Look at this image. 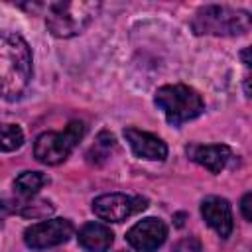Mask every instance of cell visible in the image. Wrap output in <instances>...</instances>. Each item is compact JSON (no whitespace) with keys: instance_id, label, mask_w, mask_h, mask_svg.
Returning <instances> with one entry per match:
<instances>
[{"instance_id":"9c48e42d","label":"cell","mask_w":252,"mask_h":252,"mask_svg":"<svg viewBox=\"0 0 252 252\" xmlns=\"http://www.w3.org/2000/svg\"><path fill=\"white\" fill-rule=\"evenodd\" d=\"M124 138L130 144L132 152L142 158V159H152V161H161L167 158V146L161 138L138 130V128H126L124 130Z\"/></svg>"},{"instance_id":"8fae6325","label":"cell","mask_w":252,"mask_h":252,"mask_svg":"<svg viewBox=\"0 0 252 252\" xmlns=\"http://www.w3.org/2000/svg\"><path fill=\"white\" fill-rule=\"evenodd\" d=\"M201 215L205 222L220 236L226 238L232 232V209L222 197H207L201 203Z\"/></svg>"},{"instance_id":"4fadbf2b","label":"cell","mask_w":252,"mask_h":252,"mask_svg":"<svg viewBox=\"0 0 252 252\" xmlns=\"http://www.w3.org/2000/svg\"><path fill=\"white\" fill-rule=\"evenodd\" d=\"M2 209L10 211V213H18L22 217H32V219H41L53 213V205L47 199H32V197H22L18 201H10L4 199L0 203Z\"/></svg>"},{"instance_id":"ac0fdd59","label":"cell","mask_w":252,"mask_h":252,"mask_svg":"<svg viewBox=\"0 0 252 252\" xmlns=\"http://www.w3.org/2000/svg\"><path fill=\"white\" fill-rule=\"evenodd\" d=\"M250 207H252V195L246 193L242 197V201H240V209H242V215H244L246 220H252V209Z\"/></svg>"},{"instance_id":"6da1fadb","label":"cell","mask_w":252,"mask_h":252,"mask_svg":"<svg viewBox=\"0 0 252 252\" xmlns=\"http://www.w3.org/2000/svg\"><path fill=\"white\" fill-rule=\"evenodd\" d=\"M32 81V51L14 32H0V98L16 100Z\"/></svg>"},{"instance_id":"3957f363","label":"cell","mask_w":252,"mask_h":252,"mask_svg":"<svg viewBox=\"0 0 252 252\" xmlns=\"http://www.w3.org/2000/svg\"><path fill=\"white\" fill-rule=\"evenodd\" d=\"M191 28L197 35H240L250 30V14L228 6H205L197 10Z\"/></svg>"},{"instance_id":"e0dca14e","label":"cell","mask_w":252,"mask_h":252,"mask_svg":"<svg viewBox=\"0 0 252 252\" xmlns=\"http://www.w3.org/2000/svg\"><path fill=\"white\" fill-rule=\"evenodd\" d=\"M173 252H201V242L195 236L183 238V240H179L175 244V250Z\"/></svg>"},{"instance_id":"7c38bea8","label":"cell","mask_w":252,"mask_h":252,"mask_svg":"<svg viewBox=\"0 0 252 252\" xmlns=\"http://www.w3.org/2000/svg\"><path fill=\"white\" fill-rule=\"evenodd\" d=\"M79 244L87 252H106L112 246L114 234L112 230L102 222H87L79 230Z\"/></svg>"},{"instance_id":"52a82bcc","label":"cell","mask_w":252,"mask_h":252,"mask_svg":"<svg viewBox=\"0 0 252 252\" xmlns=\"http://www.w3.org/2000/svg\"><path fill=\"white\" fill-rule=\"evenodd\" d=\"M148 201L142 197H132L124 193H108L100 195L93 201V213L108 222H122L138 211H144Z\"/></svg>"},{"instance_id":"277c9868","label":"cell","mask_w":252,"mask_h":252,"mask_svg":"<svg viewBox=\"0 0 252 252\" xmlns=\"http://www.w3.org/2000/svg\"><path fill=\"white\" fill-rule=\"evenodd\" d=\"M156 104L171 126H181L205 110L201 94L187 85H163L156 91Z\"/></svg>"},{"instance_id":"2e32d148","label":"cell","mask_w":252,"mask_h":252,"mask_svg":"<svg viewBox=\"0 0 252 252\" xmlns=\"http://www.w3.org/2000/svg\"><path fill=\"white\" fill-rule=\"evenodd\" d=\"M24 144V132L16 124H0V152H16Z\"/></svg>"},{"instance_id":"8992f818","label":"cell","mask_w":252,"mask_h":252,"mask_svg":"<svg viewBox=\"0 0 252 252\" xmlns=\"http://www.w3.org/2000/svg\"><path fill=\"white\" fill-rule=\"evenodd\" d=\"M73 234V222L67 219H51V220H41L26 228L24 232V242L32 250H45L59 246L67 242Z\"/></svg>"},{"instance_id":"7a4b0ae2","label":"cell","mask_w":252,"mask_h":252,"mask_svg":"<svg viewBox=\"0 0 252 252\" xmlns=\"http://www.w3.org/2000/svg\"><path fill=\"white\" fill-rule=\"evenodd\" d=\"M100 2L93 0H59L47 2L45 24L55 37H73L79 35L98 14Z\"/></svg>"},{"instance_id":"5b68a950","label":"cell","mask_w":252,"mask_h":252,"mask_svg":"<svg viewBox=\"0 0 252 252\" xmlns=\"http://www.w3.org/2000/svg\"><path fill=\"white\" fill-rule=\"evenodd\" d=\"M85 124L79 120H73L67 124L63 132H43L37 136L33 144V156L47 165H57L63 159L69 158L73 148L81 142L85 136Z\"/></svg>"},{"instance_id":"d6986e66","label":"cell","mask_w":252,"mask_h":252,"mask_svg":"<svg viewBox=\"0 0 252 252\" xmlns=\"http://www.w3.org/2000/svg\"><path fill=\"white\" fill-rule=\"evenodd\" d=\"M240 57H242L244 65H246V67H250V47H244V49H242V53H240Z\"/></svg>"},{"instance_id":"9a60e30c","label":"cell","mask_w":252,"mask_h":252,"mask_svg":"<svg viewBox=\"0 0 252 252\" xmlns=\"http://www.w3.org/2000/svg\"><path fill=\"white\" fill-rule=\"evenodd\" d=\"M116 148V140L110 132H100L96 136V142L94 146L89 150V159L91 161H96V163H102L106 158H110V152Z\"/></svg>"},{"instance_id":"5bb4252c","label":"cell","mask_w":252,"mask_h":252,"mask_svg":"<svg viewBox=\"0 0 252 252\" xmlns=\"http://www.w3.org/2000/svg\"><path fill=\"white\" fill-rule=\"evenodd\" d=\"M45 183H47V175H43L41 171H24L16 177L14 189L20 197H33Z\"/></svg>"},{"instance_id":"30bf717a","label":"cell","mask_w":252,"mask_h":252,"mask_svg":"<svg viewBox=\"0 0 252 252\" xmlns=\"http://www.w3.org/2000/svg\"><path fill=\"white\" fill-rule=\"evenodd\" d=\"M187 156L189 159L203 165L211 173H220L226 167V163L232 159V150L226 144H209V146L191 144L187 146Z\"/></svg>"},{"instance_id":"ba28073f","label":"cell","mask_w":252,"mask_h":252,"mask_svg":"<svg viewBox=\"0 0 252 252\" xmlns=\"http://www.w3.org/2000/svg\"><path fill=\"white\" fill-rule=\"evenodd\" d=\"M165 238H167V226L161 219L156 217H148L136 222L126 232L128 244L138 252H154L165 242Z\"/></svg>"}]
</instances>
